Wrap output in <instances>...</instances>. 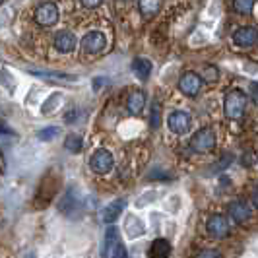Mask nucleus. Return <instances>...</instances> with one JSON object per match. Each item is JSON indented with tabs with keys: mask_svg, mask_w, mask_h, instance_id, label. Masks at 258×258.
Listing matches in <instances>:
<instances>
[{
	"mask_svg": "<svg viewBox=\"0 0 258 258\" xmlns=\"http://www.w3.org/2000/svg\"><path fill=\"white\" fill-rule=\"evenodd\" d=\"M206 231L214 239H225L229 235V221H227L225 216H221V214H214V216L208 218Z\"/></svg>",
	"mask_w": 258,
	"mask_h": 258,
	"instance_id": "nucleus-4",
	"label": "nucleus"
},
{
	"mask_svg": "<svg viewBox=\"0 0 258 258\" xmlns=\"http://www.w3.org/2000/svg\"><path fill=\"white\" fill-rule=\"evenodd\" d=\"M216 148V132L212 128H200L198 132H194L192 140H190V150L194 154H208Z\"/></svg>",
	"mask_w": 258,
	"mask_h": 258,
	"instance_id": "nucleus-2",
	"label": "nucleus"
},
{
	"mask_svg": "<svg viewBox=\"0 0 258 258\" xmlns=\"http://www.w3.org/2000/svg\"><path fill=\"white\" fill-rule=\"evenodd\" d=\"M250 95H252L254 103L258 105V82H252V84H250Z\"/></svg>",
	"mask_w": 258,
	"mask_h": 258,
	"instance_id": "nucleus-29",
	"label": "nucleus"
},
{
	"mask_svg": "<svg viewBox=\"0 0 258 258\" xmlns=\"http://www.w3.org/2000/svg\"><path fill=\"white\" fill-rule=\"evenodd\" d=\"M146 107V93L142 90H134L126 99V109L130 115H140Z\"/></svg>",
	"mask_w": 258,
	"mask_h": 258,
	"instance_id": "nucleus-13",
	"label": "nucleus"
},
{
	"mask_svg": "<svg viewBox=\"0 0 258 258\" xmlns=\"http://www.w3.org/2000/svg\"><path fill=\"white\" fill-rule=\"evenodd\" d=\"M126 229H128L130 237L134 239V237H140V235L144 233V225L138 218H128V221H126Z\"/></svg>",
	"mask_w": 258,
	"mask_h": 258,
	"instance_id": "nucleus-21",
	"label": "nucleus"
},
{
	"mask_svg": "<svg viewBox=\"0 0 258 258\" xmlns=\"http://www.w3.org/2000/svg\"><path fill=\"white\" fill-rule=\"evenodd\" d=\"M159 122H161V107H159V101H154L152 109H150V126L157 128Z\"/></svg>",
	"mask_w": 258,
	"mask_h": 258,
	"instance_id": "nucleus-22",
	"label": "nucleus"
},
{
	"mask_svg": "<svg viewBox=\"0 0 258 258\" xmlns=\"http://www.w3.org/2000/svg\"><path fill=\"white\" fill-rule=\"evenodd\" d=\"M105 45H107V39L101 31H90L86 37L82 39V49L86 52H91V54L101 52L105 49Z\"/></svg>",
	"mask_w": 258,
	"mask_h": 258,
	"instance_id": "nucleus-10",
	"label": "nucleus"
},
{
	"mask_svg": "<svg viewBox=\"0 0 258 258\" xmlns=\"http://www.w3.org/2000/svg\"><path fill=\"white\" fill-rule=\"evenodd\" d=\"M231 161H233V155L231 154H227V155H223L220 161L212 167V173H218V171H223V169H227L229 165H231Z\"/></svg>",
	"mask_w": 258,
	"mask_h": 258,
	"instance_id": "nucleus-23",
	"label": "nucleus"
},
{
	"mask_svg": "<svg viewBox=\"0 0 258 258\" xmlns=\"http://www.w3.org/2000/svg\"><path fill=\"white\" fill-rule=\"evenodd\" d=\"M116 246V227H109L105 233L103 248H101V258H109V254H113V248Z\"/></svg>",
	"mask_w": 258,
	"mask_h": 258,
	"instance_id": "nucleus-17",
	"label": "nucleus"
},
{
	"mask_svg": "<svg viewBox=\"0 0 258 258\" xmlns=\"http://www.w3.org/2000/svg\"><path fill=\"white\" fill-rule=\"evenodd\" d=\"M2 2H4V0H0V4H2Z\"/></svg>",
	"mask_w": 258,
	"mask_h": 258,
	"instance_id": "nucleus-31",
	"label": "nucleus"
},
{
	"mask_svg": "<svg viewBox=\"0 0 258 258\" xmlns=\"http://www.w3.org/2000/svg\"><path fill=\"white\" fill-rule=\"evenodd\" d=\"M246 111V95L241 90H231L223 99V113L231 120H239Z\"/></svg>",
	"mask_w": 258,
	"mask_h": 258,
	"instance_id": "nucleus-1",
	"label": "nucleus"
},
{
	"mask_svg": "<svg viewBox=\"0 0 258 258\" xmlns=\"http://www.w3.org/2000/svg\"><path fill=\"white\" fill-rule=\"evenodd\" d=\"M167 126L173 134H186L190 130V115L184 111H173L167 116Z\"/></svg>",
	"mask_w": 258,
	"mask_h": 258,
	"instance_id": "nucleus-7",
	"label": "nucleus"
},
{
	"mask_svg": "<svg viewBox=\"0 0 258 258\" xmlns=\"http://www.w3.org/2000/svg\"><path fill=\"white\" fill-rule=\"evenodd\" d=\"M115 165V159H113V154L109 152V150H103V148H99V150H95L90 157V169L93 173H99V175H103V173H109L111 169Z\"/></svg>",
	"mask_w": 258,
	"mask_h": 258,
	"instance_id": "nucleus-3",
	"label": "nucleus"
},
{
	"mask_svg": "<svg viewBox=\"0 0 258 258\" xmlns=\"http://www.w3.org/2000/svg\"><path fill=\"white\" fill-rule=\"evenodd\" d=\"M204 74H206V80L208 82H216V80H218V68H216V66H206V68H204Z\"/></svg>",
	"mask_w": 258,
	"mask_h": 258,
	"instance_id": "nucleus-26",
	"label": "nucleus"
},
{
	"mask_svg": "<svg viewBox=\"0 0 258 258\" xmlns=\"http://www.w3.org/2000/svg\"><path fill=\"white\" fill-rule=\"evenodd\" d=\"M111 258H128V252H126V248H124L122 243H116V246L113 248Z\"/></svg>",
	"mask_w": 258,
	"mask_h": 258,
	"instance_id": "nucleus-25",
	"label": "nucleus"
},
{
	"mask_svg": "<svg viewBox=\"0 0 258 258\" xmlns=\"http://www.w3.org/2000/svg\"><path fill=\"white\" fill-rule=\"evenodd\" d=\"M58 132H60V130L56 128V126H49V128H43V130H39V138H41V140H52V138H54V136H58Z\"/></svg>",
	"mask_w": 258,
	"mask_h": 258,
	"instance_id": "nucleus-24",
	"label": "nucleus"
},
{
	"mask_svg": "<svg viewBox=\"0 0 258 258\" xmlns=\"http://www.w3.org/2000/svg\"><path fill=\"white\" fill-rule=\"evenodd\" d=\"M250 216H252L250 208L243 200H233L231 204H229V218L235 223H246V221L250 220Z\"/></svg>",
	"mask_w": 258,
	"mask_h": 258,
	"instance_id": "nucleus-11",
	"label": "nucleus"
},
{
	"mask_svg": "<svg viewBox=\"0 0 258 258\" xmlns=\"http://www.w3.org/2000/svg\"><path fill=\"white\" fill-rule=\"evenodd\" d=\"M138 8L144 18H154L161 8V0H138Z\"/></svg>",
	"mask_w": 258,
	"mask_h": 258,
	"instance_id": "nucleus-18",
	"label": "nucleus"
},
{
	"mask_svg": "<svg viewBox=\"0 0 258 258\" xmlns=\"http://www.w3.org/2000/svg\"><path fill=\"white\" fill-rule=\"evenodd\" d=\"M202 88V78L196 72H184L179 80V90L186 95V97H196L198 91Z\"/></svg>",
	"mask_w": 258,
	"mask_h": 258,
	"instance_id": "nucleus-8",
	"label": "nucleus"
},
{
	"mask_svg": "<svg viewBox=\"0 0 258 258\" xmlns=\"http://www.w3.org/2000/svg\"><path fill=\"white\" fill-rule=\"evenodd\" d=\"M122 210H124V200H115V202H111L109 206L103 208V212H101V220L105 223H115L118 220V216L122 214Z\"/></svg>",
	"mask_w": 258,
	"mask_h": 258,
	"instance_id": "nucleus-14",
	"label": "nucleus"
},
{
	"mask_svg": "<svg viewBox=\"0 0 258 258\" xmlns=\"http://www.w3.org/2000/svg\"><path fill=\"white\" fill-rule=\"evenodd\" d=\"M80 2H82V6H84V8H97L103 0H80Z\"/></svg>",
	"mask_w": 258,
	"mask_h": 258,
	"instance_id": "nucleus-28",
	"label": "nucleus"
},
{
	"mask_svg": "<svg viewBox=\"0 0 258 258\" xmlns=\"http://www.w3.org/2000/svg\"><path fill=\"white\" fill-rule=\"evenodd\" d=\"M64 148L70 152V154H78V152H82V148H84V140H82V136H78V134H70V136H66Z\"/></svg>",
	"mask_w": 258,
	"mask_h": 258,
	"instance_id": "nucleus-19",
	"label": "nucleus"
},
{
	"mask_svg": "<svg viewBox=\"0 0 258 258\" xmlns=\"http://www.w3.org/2000/svg\"><path fill=\"white\" fill-rule=\"evenodd\" d=\"M78 41H76V35L72 33V31H60V33H56V37H54V49L58 52H72L76 49Z\"/></svg>",
	"mask_w": 258,
	"mask_h": 258,
	"instance_id": "nucleus-12",
	"label": "nucleus"
},
{
	"mask_svg": "<svg viewBox=\"0 0 258 258\" xmlns=\"http://www.w3.org/2000/svg\"><path fill=\"white\" fill-rule=\"evenodd\" d=\"M252 204L258 208V184H256V188H254V192H252Z\"/></svg>",
	"mask_w": 258,
	"mask_h": 258,
	"instance_id": "nucleus-30",
	"label": "nucleus"
},
{
	"mask_svg": "<svg viewBox=\"0 0 258 258\" xmlns=\"http://www.w3.org/2000/svg\"><path fill=\"white\" fill-rule=\"evenodd\" d=\"M254 8V0H233V10L241 16H248Z\"/></svg>",
	"mask_w": 258,
	"mask_h": 258,
	"instance_id": "nucleus-20",
	"label": "nucleus"
},
{
	"mask_svg": "<svg viewBox=\"0 0 258 258\" xmlns=\"http://www.w3.org/2000/svg\"><path fill=\"white\" fill-rule=\"evenodd\" d=\"M35 22L43 27L54 26L58 22V8H56V4L54 2H43L35 10Z\"/></svg>",
	"mask_w": 258,
	"mask_h": 258,
	"instance_id": "nucleus-5",
	"label": "nucleus"
},
{
	"mask_svg": "<svg viewBox=\"0 0 258 258\" xmlns=\"http://www.w3.org/2000/svg\"><path fill=\"white\" fill-rule=\"evenodd\" d=\"M60 208V212L66 214V216H70V218H76V214L80 212V208H82V196H78L76 188H70L66 196L62 198V202L58 204Z\"/></svg>",
	"mask_w": 258,
	"mask_h": 258,
	"instance_id": "nucleus-9",
	"label": "nucleus"
},
{
	"mask_svg": "<svg viewBox=\"0 0 258 258\" xmlns=\"http://www.w3.org/2000/svg\"><path fill=\"white\" fill-rule=\"evenodd\" d=\"M231 39H233V45H237L241 49H248V47H252V45L258 43V29L254 26L239 27L231 35Z\"/></svg>",
	"mask_w": 258,
	"mask_h": 258,
	"instance_id": "nucleus-6",
	"label": "nucleus"
},
{
	"mask_svg": "<svg viewBox=\"0 0 258 258\" xmlns=\"http://www.w3.org/2000/svg\"><path fill=\"white\" fill-rule=\"evenodd\" d=\"M132 72L140 80H148L150 74H152V62L148 58H144V56H138V58L132 60Z\"/></svg>",
	"mask_w": 258,
	"mask_h": 258,
	"instance_id": "nucleus-16",
	"label": "nucleus"
},
{
	"mask_svg": "<svg viewBox=\"0 0 258 258\" xmlns=\"http://www.w3.org/2000/svg\"><path fill=\"white\" fill-rule=\"evenodd\" d=\"M196 258H220V252L214 250V248H206V250H202Z\"/></svg>",
	"mask_w": 258,
	"mask_h": 258,
	"instance_id": "nucleus-27",
	"label": "nucleus"
},
{
	"mask_svg": "<svg viewBox=\"0 0 258 258\" xmlns=\"http://www.w3.org/2000/svg\"><path fill=\"white\" fill-rule=\"evenodd\" d=\"M150 258H169L171 254V245L167 239H155L150 246Z\"/></svg>",
	"mask_w": 258,
	"mask_h": 258,
	"instance_id": "nucleus-15",
	"label": "nucleus"
}]
</instances>
